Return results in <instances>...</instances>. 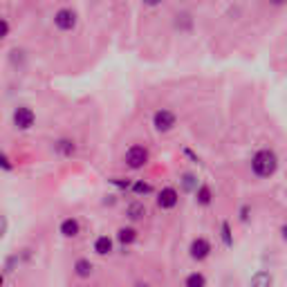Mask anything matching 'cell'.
I'll return each mask as SVG.
<instances>
[{"label":"cell","mask_w":287,"mask_h":287,"mask_svg":"<svg viewBox=\"0 0 287 287\" xmlns=\"http://www.w3.org/2000/svg\"><path fill=\"white\" fill-rule=\"evenodd\" d=\"M278 168V157L274 150L263 148L251 157V170H254L256 177H272Z\"/></svg>","instance_id":"obj_1"},{"label":"cell","mask_w":287,"mask_h":287,"mask_svg":"<svg viewBox=\"0 0 287 287\" xmlns=\"http://www.w3.org/2000/svg\"><path fill=\"white\" fill-rule=\"evenodd\" d=\"M148 148L146 146H139V144H135V146H130L128 150H126V166L133 170H139L144 168V166L148 164Z\"/></svg>","instance_id":"obj_2"},{"label":"cell","mask_w":287,"mask_h":287,"mask_svg":"<svg viewBox=\"0 0 287 287\" xmlns=\"http://www.w3.org/2000/svg\"><path fill=\"white\" fill-rule=\"evenodd\" d=\"M175 124H177V117L168 108H161V110H157L152 115V126H155L157 133H168V130L175 128Z\"/></svg>","instance_id":"obj_3"},{"label":"cell","mask_w":287,"mask_h":287,"mask_svg":"<svg viewBox=\"0 0 287 287\" xmlns=\"http://www.w3.org/2000/svg\"><path fill=\"white\" fill-rule=\"evenodd\" d=\"M76 20H79V18H76L74 9L63 7L54 13V25H56V29H61V31H72L76 27Z\"/></svg>","instance_id":"obj_4"},{"label":"cell","mask_w":287,"mask_h":287,"mask_svg":"<svg viewBox=\"0 0 287 287\" xmlns=\"http://www.w3.org/2000/svg\"><path fill=\"white\" fill-rule=\"evenodd\" d=\"M13 126H16L18 130H29L31 126L36 124V115H34V110L31 108H27V106H20V108H16L13 110Z\"/></svg>","instance_id":"obj_5"},{"label":"cell","mask_w":287,"mask_h":287,"mask_svg":"<svg viewBox=\"0 0 287 287\" xmlns=\"http://www.w3.org/2000/svg\"><path fill=\"white\" fill-rule=\"evenodd\" d=\"M188 254H191L193 260H206L211 254V242L206 240V238H195V240L191 242V247H188Z\"/></svg>","instance_id":"obj_6"},{"label":"cell","mask_w":287,"mask_h":287,"mask_svg":"<svg viewBox=\"0 0 287 287\" xmlns=\"http://www.w3.org/2000/svg\"><path fill=\"white\" fill-rule=\"evenodd\" d=\"M177 202H179V193L175 191L173 186H166L157 193V204H159V209H175Z\"/></svg>","instance_id":"obj_7"},{"label":"cell","mask_w":287,"mask_h":287,"mask_svg":"<svg viewBox=\"0 0 287 287\" xmlns=\"http://www.w3.org/2000/svg\"><path fill=\"white\" fill-rule=\"evenodd\" d=\"M58 231H61L63 238H76L81 233V224L76 218H65L61 222V227H58Z\"/></svg>","instance_id":"obj_8"},{"label":"cell","mask_w":287,"mask_h":287,"mask_svg":"<svg viewBox=\"0 0 287 287\" xmlns=\"http://www.w3.org/2000/svg\"><path fill=\"white\" fill-rule=\"evenodd\" d=\"M274 283V276L269 272H265V269H260V272H256L254 276L249 278V285L251 287H269Z\"/></svg>","instance_id":"obj_9"},{"label":"cell","mask_w":287,"mask_h":287,"mask_svg":"<svg viewBox=\"0 0 287 287\" xmlns=\"http://www.w3.org/2000/svg\"><path fill=\"white\" fill-rule=\"evenodd\" d=\"M54 150L63 157H72L76 152V144L72 139H58V142H54Z\"/></svg>","instance_id":"obj_10"},{"label":"cell","mask_w":287,"mask_h":287,"mask_svg":"<svg viewBox=\"0 0 287 287\" xmlns=\"http://www.w3.org/2000/svg\"><path fill=\"white\" fill-rule=\"evenodd\" d=\"M126 215H128V220H133V222L142 220L144 215H146V206H144V202H130V204L126 206Z\"/></svg>","instance_id":"obj_11"},{"label":"cell","mask_w":287,"mask_h":287,"mask_svg":"<svg viewBox=\"0 0 287 287\" xmlns=\"http://www.w3.org/2000/svg\"><path fill=\"white\" fill-rule=\"evenodd\" d=\"M92 272H94V267H92V263H90L88 258H79L74 263V274L79 278H90V276H92Z\"/></svg>","instance_id":"obj_12"},{"label":"cell","mask_w":287,"mask_h":287,"mask_svg":"<svg viewBox=\"0 0 287 287\" xmlns=\"http://www.w3.org/2000/svg\"><path fill=\"white\" fill-rule=\"evenodd\" d=\"M117 240L121 242V245H133L135 240H137V231H135L133 227H121L119 231H117Z\"/></svg>","instance_id":"obj_13"},{"label":"cell","mask_w":287,"mask_h":287,"mask_svg":"<svg viewBox=\"0 0 287 287\" xmlns=\"http://www.w3.org/2000/svg\"><path fill=\"white\" fill-rule=\"evenodd\" d=\"M195 200H197V204H200V206H209L211 204V200H213V193H211V188L206 186V184H200V186H197Z\"/></svg>","instance_id":"obj_14"},{"label":"cell","mask_w":287,"mask_h":287,"mask_svg":"<svg viewBox=\"0 0 287 287\" xmlns=\"http://www.w3.org/2000/svg\"><path fill=\"white\" fill-rule=\"evenodd\" d=\"M179 184H182V191L184 193H195L197 186H200V182H197V177L193 173H184L182 179H179Z\"/></svg>","instance_id":"obj_15"},{"label":"cell","mask_w":287,"mask_h":287,"mask_svg":"<svg viewBox=\"0 0 287 287\" xmlns=\"http://www.w3.org/2000/svg\"><path fill=\"white\" fill-rule=\"evenodd\" d=\"M94 251H97L99 256H108L112 251V240L108 236H99L97 240H94Z\"/></svg>","instance_id":"obj_16"},{"label":"cell","mask_w":287,"mask_h":287,"mask_svg":"<svg viewBox=\"0 0 287 287\" xmlns=\"http://www.w3.org/2000/svg\"><path fill=\"white\" fill-rule=\"evenodd\" d=\"M133 193L135 195H150L152 193V186L148 182H144V179H137V182H133Z\"/></svg>","instance_id":"obj_17"},{"label":"cell","mask_w":287,"mask_h":287,"mask_svg":"<svg viewBox=\"0 0 287 287\" xmlns=\"http://www.w3.org/2000/svg\"><path fill=\"white\" fill-rule=\"evenodd\" d=\"M175 27H177V29H191L193 18L188 16V13H177V16H175Z\"/></svg>","instance_id":"obj_18"},{"label":"cell","mask_w":287,"mask_h":287,"mask_svg":"<svg viewBox=\"0 0 287 287\" xmlns=\"http://www.w3.org/2000/svg\"><path fill=\"white\" fill-rule=\"evenodd\" d=\"M220 236H222L224 247H233V236H231V227H229V222L220 224Z\"/></svg>","instance_id":"obj_19"},{"label":"cell","mask_w":287,"mask_h":287,"mask_svg":"<svg viewBox=\"0 0 287 287\" xmlns=\"http://www.w3.org/2000/svg\"><path fill=\"white\" fill-rule=\"evenodd\" d=\"M206 285V278L202 274H188L186 276V287H204Z\"/></svg>","instance_id":"obj_20"},{"label":"cell","mask_w":287,"mask_h":287,"mask_svg":"<svg viewBox=\"0 0 287 287\" xmlns=\"http://www.w3.org/2000/svg\"><path fill=\"white\" fill-rule=\"evenodd\" d=\"M0 168H2V170H13V164L9 161V157L4 155L2 150H0Z\"/></svg>","instance_id":"obj_21"},{"label":"cell","mask_w":287,"mask_h":287,"mask_svg":"<svg viewBox=\"0 0 287 287\" xmlns=\"http://www.w3.org/2000/svg\"><path fill=\"white\" fill-rule=\"evenodd\" d=\"M110 184H115L117 188H124V191H126V188L133 186V184H130L128 179H121V177H112V179H110Z\"/></svg>","instance_id":"obj_22"},{"label":"cell","mask_w":287,"mask_h":287,"mask_svg":"<svg viewBox=\"0 0 287 287\" xmlns=\"http://www.w3.org/2000/svg\"><path fill=\"white\" fill-rule=\"evenodd\" d=\"M7 36H9V22L7 18H0V40L7 38Z\"/></svg>","instance_id":"obj_23"},{"label":"cell","mask_w":287,"mask_h":287,"mask_svg":"<svg viewBox=\"0 0 287 287\" xmlns=\"http://www.w3.org/2000/svg\"><path fill=\"white\" fill-rule=\"evenodd\" d=\"M9 229V222H7V215L0 213V238H4V233H7Z\"/></svg>","instance_id":"obj_24"},{"label":"cell","mask_w":287,"mask_h":287,"mask_svg":"<svg viewBox=\"0 0 287 287\" xmlns=\"http://www.w3.org/2000/svg\"><path fill=\"white\" fill-rule=\"evenodd\" d=\"M249 213H251V209L249 206H240V222H249Z\"/></svg>","instance_id":"obj_25"},{"label":"cell","mask_w":287,"mask_h":287,"mask_svg":"<svg viewBox=\"0 0 287 287\" xmlns=\"http://www.w3.org/2000/svg\"><path fill=\"white\" fill-rule=\"evenodd\" d=\"M144 4H148V7H157V4H161L164 0H142Z\"/></svg>","instance_id":"obj_26"},{"label":"cell","mask_w":287,"mask_h":287,"mask_svg":"<svg viewBox=\"0 0 287 287\" xmlns=\"http://www.w3.org/2000/svg\"><path fill=\"white\" fill-rule=\"evenodd\" d=\"M269 4H274V7H283V4H287V0H269Z\"/></svg>","instance_id":"obj_27"},{"label":"cell","mask_w":287,"mask_h":287,"mask_svg":"<svg viewBox=\"0 0 287 287\" xmlns=\"http://www.w3.org/2000/svg\"><path fill=\"white\" fill-rule=\"evenodd\" d=\"M281 238L287 242V224H283V227H281Z\"/></svg>","instance_id":"obj_28"},{"label":"cell","mask_w":287,"mask_h":287,"mask_svg":"<svg viewBox=\"0 0 287 287\" xmlns=\"http://www.w3.org/2000/svg\"><path fill=\"white\" fill-rule=\"evenodd\" d=\"M2 283H4V276H2V274H0V285H2Z\"/></svg>","instance_id":"obj_29"}]
</instances>
